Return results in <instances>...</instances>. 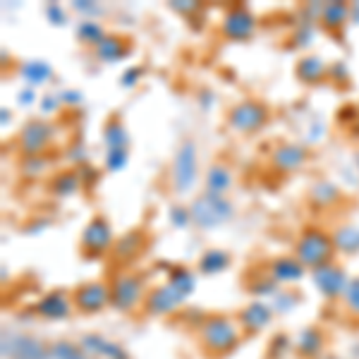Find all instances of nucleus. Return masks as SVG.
<instances>
[{
	"label": "nucleus",
	"instance_id": "nucleus-1",
	"mask_svg": "<svg viewBox=\"0 0 359 359\" xmlns=\"http://www.w3.org/2000/svg\"><path fill=\"white\" fill-rule=\"evenodd\" d=\"M194 292V276L187 269H172L163 285L154 287L144 297V309L151 316H165L175 311Z\"/></svg>",
	"mask_w": 359,
	"mask_h": 359
},
{
	"label": "nucleus",
	"instance_id": "nucleus-2",
	"mask_svg": "<svg viewBox=\"0 0 359 359\" xmlns=\"http://www.w3.org/2000/svg\"><path fill=\"white\" fill-rule=\"evenodd\" d=\"M189 213H192V223L196 228L213 230V228H221V225H225L235 216V206L225 194L204 192L192 199Z\"/></svg>",
	"mask_w": 359,
	"mask_h": 359
},
{
	"label": "nucleus",
	"instance_id": "nucleus-3",
	"mask_svg": "<svg viewBox=\"0 0 359 359\" xmlns=\"http://www.w3.org/2000/svg\"><path fill=\"white\" fill-rule=\"evenodd\" d=\"M335 254L333 237L318 228H306L299 235L297 245H294V257L299 259V264L304 269H321V266L331 264Z\"/></svg>",
	"mask_w": 359,
	"mask_h": 359
},
{
	"label": "nucleus",
	"instance_id": "nucleus-4",
	"mask_svg": "<svg viewBox=\"0 0 359 359\" xmlns=\"http://www.w3.org/2000/svg\"><path fill=\"white\" fill-rule=\"evenodd\" d=\"M201 343L204 350L211 355H228L237 347L240 340V328L225 316H206L201 321Z\"/></svg>",
	"mask_w": 359,
	"mask_h": 359
},
{
	"label": "nucleus",
	"instance_id": "nucleus-5",
	"mask_svg": "<svg viewBox=\"0 0 359 359\" xmlns=\"http://www.w3.org/2000/svg\"><path fill=\"white\" fill-rule=\"evenodd\" d=\"M199 180V161H196V144L184 139L177 147L175 158L170 163V187L175 194H187Z\"/></svg>",
	"mask_w": 359,
	"mask_h": 359
},
{
	"label": "nucleus",
	"instance_id": "nucleus-6",
	"mask_svg": "<svg viewBox=\"0 0 359 359\" xmlns=\"http://www.w3.org/2000/svg\"><path fill=\"white\" fill-rule=\"evenodd\" d=\"M266 123H269V108L262 101H254V98L235 103L228 111V125L235 132H242V135H252V132L262 130Z\"/></svg>",
	"mask_w": 359,
	"mask_h": 359
},
{
	"label": "nucleus",
	"instance_id": "nucleus-7",
	"mask_svg": "<svg viewBox=\"0 0 359 359\" xmlns=\"http://www.w3.org/2000/svg\"><path fill=\"white\" fill-rule=\"evenodd\" d=\"M113 245H115L113 225L106 216H94L89 223L84 225V230H82L84 257H89V259L103 257L108 249H113Z\"/></svg>",
	"mask_w": 359,
	"mask_h": 359
},
{
	"label": "nucleus",
	"instance_id": "nucleus-8",
	"mask_svg": "<svg viewBox=\"0 0 359 359\" xmlns=\"http://www.w3.org/2000/svg\"><path fill=\"white\" fill-rule=\"evenodd\" d=\"M144 297V278L137 273H120L111 283V304L118 311H132Z\"/></svg>",
	"mask_w": 359,
	"mask_h": 359
},
{
	"label": "nucleus",
	"instance_id": "nucleus-9",
	"mask_svg": "<svg viewBox=\"0 0 359 359\" xmlns=\"http://www.w3.org/2000/svg\"><path fill=\"white\" fill-rule=\"evenodd\" d=\"M3 357L5 359H50V347L32 335H15L3 331Z\"/></svg>",
	"mask_w": 359,
	"mask_h": 359
},
{
	"label": "nucleus",
	"instance_id": "nucleus-10",
	"mask_svg": "<svg viewBox=\"0 0 359 359\" xmlns=\"http://www.w3.org/2000/svg\"><path fill=\"white\" fill-rule=\"evenodd\" d=\"M55 137V125H50L48 120H29V123L22 127L20 137V151L25 156H39L46 147H50Z\"/></svg>",
	"mask_w": 359,
	"mask_h": 359
},
{
	"label": "nucleus",
	"instance_id": "nucleus-11",
	"mask_svg": "<svg viewBox=\"0 0 359 359\" xmlns=\"http://www.w3.org/2000/svg\"><path fill=\"white\" fill-rule=\"evenodd\" d=\"M72 304L77 306L82 314H96V311L106 309L111 304V285L101 280H91L79 285L72 294Z\"/></svg>",
	"mask_w": 359,
	"mask_h": 359
},
{
	"label": "nucleus",
	"instance_id": "nucleus-12",
	"mask_svg": "<svg viewBox=\"0 0 359 359\" xmlns=\"http://www.w3.org/2000/svg\"><path fill=\"white\" fill-rule=\"evenodd\" d=\"M257 29V17H254L245 5H233V8L225 13L221 32L223 36L233 39V41H247L249 36Z\"/></svg>",
	"mask_w": 359,
	"mask_h": 359
},
{
	"label": "nucleus",
	"instance_id": "nucleus-13",
	"mask_svg": "<svg viewBox=\"0 0 359 359\" xmlns=\"http://www.w3.org/2000/svg\"><path fill=\"white\" fill-rule=\"evenodd\" d=\"M311 280H314L316 290L328 299H335V297H343L345 294V287H347V276L340 266H333V264H326L321 269H314L311 271Z\"/></svg>",
	"mask_w": 359,
	"mask_h": 359
},
{
	"label": "nucleus",
	"instance_id": "nucleus-14",
	"mask_svg": "<svg viewBox=\"0 0 359 359\" xmlns=\"http://www.w3.org/2000/svg\"><path fill=\"white\" fill-rule=\"evenodd\" d=\"M34 309H36L39 316L50 318V321H60V318L69 316V311H72V302H69V297L65 292L55 290V292L43 294Z\"/></svg>",
	"mask_w": 359,
	"mask_h": 359
},
{
	"label": "nucleus",
	"instance_id": "nucleus-15",
	"mask_svg": "<svg viewBox=\"0 0 359 359\" xmlns=\"http://www.w3.org/2000/svg\"><path fill=\"white\" fill-rule=\"evenodd\" d=\"M79 345H82V350L86 355H91L96 359H127V352L123 347L118 343H113V340L103 338V335H84V338L79 340Z\"/></svg>",
	"mask_w": 359,
	"mask_h": 359
},
{
	"label": "nucleus",
	"instance_id": "nucleus-16",
	"mask_svg": "<svg viewBox=\"0 0 359 359\" xmlns=\"http://www.w3.org/2000/svg\"><path fill=\"white\" fill-rule=\"evenodd\" d=\"M273 318V309L264 302H252L240 311V326L247 333H259L262 328H266Z\"/></svg>",
	"mask_w": 359,
	"mask_h": 359
},
{
	"label": "nucleus",
	"instance_id": "nucleus-17",
	"mask_svg": "<svg viewBox=\"0 0 359 359\" xmlns=\"http://www.w3.org/2000/svg\"><path fill=\"white\" fill-rule=\"evenodd\" d=\"M306 163V151L304 147H299V144H280V147L273 151V165L278 168V170H297V168H302Z\"/></svg>",
	"mask_w": 359,
	"mask_h": 359
},
{
	"label": "nucleus",
	"instance_id": "nucleus-18",
	"mask_svg": "<svg viewBox=\"0 0 359 359\" xmlns=\"http://www.w3.org/2000/svg\"><path fill=\"white\" fill-rule=\"evenodd\" d=\"M127 53H130V39H123L118 34H106V39L94 48V55L101 62H118Z\"/></svg>",
	"mask_w": 359,
	"mask_h": 359
},
{
	"label": "nucleus",
	"instance_id": "nucleus-19",
	"mask_svg": "<svg viewBox=\"0 0 359 359\" xmlns=\"http://www.w3.org/2000/svg\"><path fill=\"white\" fill-rule=\"evenodd\" d=\"M144 245H147V235H144L142 230H130V233H125L120 240H115L113 257L118 259V262H130V259H135L137 254L142 252Z\"/></svg>",
	"mask_w": 359,
	"mask_h": 359
},
{
	"label": "nucleus",
	"instance_id": "nucleus-20",
	"mask_svg": "<svg viewBox=\"0 0 359 359\" xmlns=\"http://www.w3.org/2000/svg\"><path fill=\"white\" fill-rule=\"evenodd\" d=\"M326 72H328L326 62H323V57H318V55L299 57L297 67H294V74H297V79H299V82H304V84L321 82V79L326 77Z\"/></svg>",
	"mask_w": 359,
	"mask_h": 359
},
{
	"label": "nucleus",
	"instance_id": "nucleus-21",
	"mask_svg": "<svg viewBox=\"0 0 359 359\" xmlns=\"http://www.w3.org/2000/svg\"><path fill=\"white\" fill-rule=\"evenodd\" d=\"M323 343H326V338H323V333L318 331V328H304V331L297 335L294 347H297V355L302 359H318L321 357Z\"/></svg>",
	"mask_w": 359,
	"mask_h": 359
},
{
	"label": "nucleus",
	"instance_id": "nucleus-22",
	"mask_svg": "<svg viewBox=\"0 0 359 359\" xmlns=\"http://www.w3.org/2000/svg\"><path fill=\"white\" fill-rule=\"evenodd\" d=\"M304 276V266L297 257H280L271 264V278L276 283H294Z\"/></svg>",
	"mask_w": 359,
	"mask_h": 359
},
{
	"label": "nucleus",
	"instance_id": "nucleus-23",
	"mask_svg": "<svg viewBox=\"0 0 359 359\" xmlns=\"http://www.w3.org/2000/svg\"><path fill=\"white\" fill-rule=\"evenodd\" d=\"M204 184H206V192L225 194L230 187H233V170H230L225 163L208 165V170L204 175Z\"/></svg>",
	"mask_w": 359,
	"mask_h": 359
},
{
	"label": "nucleus",
	"instance_id": "nucleus-24",
	"mask_svg": "<svg viewBox=\"0 0 359 359\" xmlns=\"http://www.w3.org/2000/svg\"><path fill=\"white\" fill-rule=\"evenodd\" d=\"M103 144H106L108 151H125L130 137H127V127L118 115H113L106 125H103Z\"/></svg>",
	"mask_w": 359,
	"mask_h": 359
},
{
	"label": "nucleus",
	"instance_id": "nucleus-25",
	"mask_svg": "<svg viewBox=\"0 0 359 359\" xmlns=\"http://www.w3.org/2000/svg\"><path fill=\"white\" fill-rule=\"evenodd\" d=\"M352 5L347 3H326L321 13V25L328 29V32H340L345 27V22L350 20Z\"/></svg>",
	"mask_w": 359,
	"mask_h": 359
},
{
	"label": "nucleus",
	"instance_id": "nucleus-26",
	"mask_svg": "<svg viewBox=\"0 0 359 359\" xmlns=\"http://www.w3.org/2000/svg\"><path fill=\"white\" fill-rule=\"evenodd\" d=\"M82 184V175L77 170H62L50 180V192L55 196H72L79 192Z\"/></svg>",
	"mask_w": 359,
	"mask_h": 359
},
{
	"label": "nucleus",
	"instance_id": "nucleus-27",
	"mask_svg": "<svg viewBox=\"0 0 359 359\" xmlns=\"http://www.w3.org/2000/svg\"><path fill=\"white\" fill-rule=\"evenodd\" d=\"M333 245L343 254H357L359 252V228L357 225H340L331 235Z\"/></svg>",
	"mask_w": 359,
	"mask_h": 359
},
{
	"label": "nucleus",
	"instance_id": "nucleus-28",
	"mask_svg": "<svg viewBox=\"0 0 359 359\" xmlns=\"http://www.w3.org/2000/svg\"><path fill=\"white\" fill-rule=\"evenodd\" d=\"M230 266V254L225 249H208V252L201 254L199 259V271L206 276H213V273H221Z\"/></svg>",
	"mask_w": 359,
	"mask_h": 359
},
{
	"label": "nucleus",
	"instance_id": "nucleus-29",
	"mask_svg": "<svg viewBox=\"0 0 359 359\" xmlns=\"http://www.w3.org/2000/svg\"><path fill=\"white\" fill-rule=\"evenodd\" d=\"M20 74L29 84H43L53 77V69H50L48 62H43V60H29L20 67Z\"/></svg>",
	"mask_w": 359,
	"mask_h": 359
},
{
	"label": "nucleus",
	"instance_id": "nucleus-30",
	"mask_svg": "<svg viewBox=\"0 0 359 359\" xmlns=\"http://www.w3.org/2000/svg\"><path fill=\"white\" fill-rule=\"evenodd\" d=\"M311 201H314L316 206H331L335 201L340 199V189L335 187L333 182H326V180H321V182H316L314 187H311Z\"/></svg>",
	"mask_w": 359,
	"mask_h": 359
},
{
	"label": "nucleus",
	"instance_id": "nucleus-31",
	"mask_svg": "<svg viewBox=\"0 0 359 359\" xmlns=\"http://www.w3.org/2000/svg\"><path fill=\"white\" fill-rule=\"evenodd\" d=\"M77 36H79V41L86 43V46H96L106 39V29H103L101 25H98L96 20H82L79 22V27H77Z\"/></svg>",
	"mask_w": 359,
	"mask_h": 359
},
{
	"label": "nucleus",
	"instance_id": "nucleus-32",
	"mask_svg": "<svg viewBox=\"0 0 359 359\" xmlns=\"http://www.w3.org/2000/svg\"><path fill=\"white\" fill-rule=\"evenodd\" d=\"M50 355H53V359H96V357L86 355L82 350V345H72V343H65V340H60V343H55L50 347Z\"/></svg>",
	"mask_w": 359,
	"mask_h": 359
},
{
	"label": "nucleus",
	"instance_id": "nucleus-33",
	"mask_svg": "<svg viewBox=\"0 0 359 359\" xmlns=\"http://www.w3.org/2000/svg\"><path fill=\"white\" fill-rule=\"evenodd\" d=\"M343 299H345L347 309L355 311V314H359V278H355V280L347 283Z\"/></svg>",
	"mask_w": 359,
	"mask_h": 359
},
{
	"label": "nucleus",
	"instance_id": "nucleus-34",
	"mask_svg": "<svg viewBox=\"0 0 359 359\" xmlns=\"http://www.w3.org/2000/svg\"><path fill=\"white\" fill-rule=\"evenodd\" d=\"M22 170L29 172V175H41L46 170V158L43 156H25L22 161Z\"/></svg>",
	"mask_w": 359,
	"mask_h": 359
},
{
	"label": "nucleus",
	"instance_id": "nucleus-35",
	"mask_svg": "<svg viewBox=\"0 0 359 359\" xmlns=\"http://www.w3.org/2000/svg\"><path fill=\"white\" fill-rule=\"evenodd\" d=\"M125 165H127V149H125V151H108L106 154V168L111 172L123 170Z\"/></svg>",
	"mask_w": 359,
	"mask_h": 359
},
{
	"label": "nucleus",
	"instance_id": "nucleus-36",
	"mask_svg": "<svg viewBox=\"0 0 359 359\" xmlns=\"http://www.w3.org/2000/svg\"><path fill=\"white\" fill-rule=\"evenodd\" d=\"M170 221L175 228H184L189 221H192V213H189V208H182V206H172L170 208Z\"/></svg>",
	"mask_w": 359,
	"mask_h": 359
},
{
	"label": "nucleus",
	"instance_id": "nucleus-37",
	"mask_svg": "<svg viewBox=\"0 0 359 359\" xmlns=\"http://www.w3.org/2000/svg\"><path fill=\"white\" fill-rule=\"evenodd\" d=\"M46 17H48V22H53L55 27H60V25H65V10L60 8L57 3H48V8H46Z\"/></svg>",
	"mask_w": 359,
	"mask_h": 359
},
{
	"label": "nucleus",
	"instance_id": "nucleus-38",
	"mask_svg": "<svg viewBox=\"0 0 359 359\" xmlns=\"http://www.w3.org/2000/svg\"><path fill=\"white\" fill-rule=\"evenodd\" d=\"M77 13H82V15H86L84 20H91L94 15H101L103 13V8L101 5H96V3H82V0H77V3L72 5Z\"/></svg>",
	"mask_w": 359,
	"mask_h": 359
},
{
	"label": "nucleus",
	"instance_id": "nucleus-39",
	"mask_svg": "<svg viewBox=\"0 0 359 359\" xmlns=\"http://www.w3.org/2000/svg\"><path fill=\"white\" fill-rule=\"evenodd\" d=\"M276 290H278V283L271 276L266 278V280L254 285V292H257V294H276Z\"/></svg>",
	"mask_w": 359,
	"mask_h": 359
},
{
	"label": "nucleus",
	"instance_id": "nucleus-40",
	"mask_svg": "<svg viewBox=\"0 0 359 359\" xmlns=\"http://www.w3.org/2000/svg\"><path fill=\"white\" fill-rule=\"evenodd\" d=\"M170 8L175 10V13H180V15H192V13L199 10V3H180V0H172Z\"/></svg>",
	"mask_w": 359,
	"mask_h": 359
},
{
	"label": "nucleus",
	"instance_id": "nucleus-41",
	"mask_svg": "<svg viewBox=\"0 0 359 359\" xmlns=\"http://www.w3.org/2000/svg\"><path fill=\"white\" fill-rule=\"evenodd\" d=\"M139 77H142V67H130L127 69V72L123 74V86H127V89H130V86H135L137 82H139Z\"/></svg>",
	"mask_w": 359,
	"mask_h": 359
},
{
	"label": "nucleus",
	"instance_id": "nucleus-42",
	"mask_svg": "<svg viewBox=\"0 0 359 359\" xmlns=\"http://www.w3.org/2000/svg\"><path fill=\"white\" fill-rule=\"evenodd\" d=\"M41 108L46 113H53L55 108H57V101H55V96H46V101L41 103Z\"/></svg>",
	"mask_w": 359,
	"mask_h": 359
},
{
	"label": "nucleus",
	"instance_id": "nucleus-43",
	"mask_svg": "<svg viewBox=\"0 0 359 359\" xmlns=\"http://www.w3.org/2000/svg\"><path fill=\"white\" fill-rule=\"evenodd\" d=\"M62 101H69V103H79V94H67V91H65V94H62Z\"/></svg>",
	"mask_w": 359,
	"mask_h": 359
},
{
	"label": "nucleus",
	"instance_id": "nucleus-44",
	"mask_svg": "<svg viewBox=\"0 0 359 359\" xmlns=\"http://www.w3.org/2000/svg\"><path fill=\"white\" fill-rule=\"evenodd\" d=\"M350 20H352V22H357V25H359V3H355V5H352Z\"/></svg>",
	"mask_w": 359,
	"mask_h": 359
},
{
	"label": "nucleus",
	"instance_id": "nucleus-45",
	"mask_svg": "<svg viewBox=\"0 0 359 359\" xmlns=\"http://www.w3.org/2000/svg\"><path fill=\"white\" fill-rule=\"evenodd\" d=\"M318 359H338V357H333V355H326V357H318Z\"/></svg>",
	"mask_w": 359,
	"mask_h": 359
},
{
	"label": "nucleus",
	"instance_id": "nucleus-46",
	"mask_svg": "<svg viewBox=\"0 0 359 359\" xmlns=\"http://www.w3.org/2000/svg\"><path fill=\"white\" fill-rule=\"evenodd\" d=\"M357 161H359V158H357Z\"/></svg>",
	"mask_w": 359,
	"mask_h": 359
}]
</instances>
